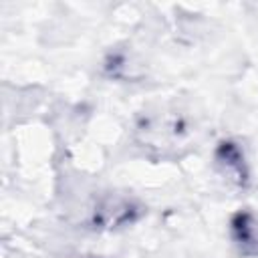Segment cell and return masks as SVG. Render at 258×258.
I'll list each match as a JSON object with an SVG mask.
<instances>
[{
    "instance_id": "6da1fadb",
    "label": "cell",
    "mask_w": 258,
    "mask_h": 258,
    "mask_svg": "<svg viewBox=\"0 0 258 258\" xmlns=\"http://www.w3.org/2000/svg\"><path fill=\"white\" fill-rule=\"evenodd\" d=\"M238 244L252 254H258V218L252 214H240L234 222Z\"/></svg>"
}]
</instances>
